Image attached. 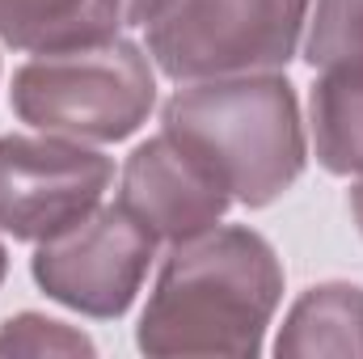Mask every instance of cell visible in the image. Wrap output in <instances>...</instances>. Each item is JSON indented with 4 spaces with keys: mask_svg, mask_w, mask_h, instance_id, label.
I'll list each match as a JSON object with an SVG mask.
<instances>
[{
    "mask_svg": "<svg viewBox=\"0 0 363 359\" xmlns=\"http://www.w3.org/2000/svg\"><path fill=\"white\" fill-rule=\"evenodd\" d=\"M0 267H4V263H0Z\"/></svg>",
    "mask_w": 363,
    "mask_h": 359,
    "instance_id": "cell-14",
    "label": "cell"
},
{
    "mask_svg": "<svg viewBox=\"0 0 363 359\" xmlns=\"http://www.w3.org/2000/svg\"><path fill=\"white\" fill-rule=\"evenodd\" d=\"M313 127L330 170H363V72H325L313 93Z\"/></svg>",
    "mask_w": 363,
    "mask_h": 359,
    "instance_id": "cell-9",
    "label": "cell"
},
{
    "mask_svg": "<svg viewBox=\"0 0 363 359\" xmlns=\"http://www.w3.org/2000/svg\"><path fill=\"white\" fill-rule=\"evenodd\" d=\"M148 254H152V233L127 207H110L97 216L89 211L81 224L51 237L34 270L43 287L64 304L110 317L127 309V300L135 296Z\"/></svg>",
    "mask_w": 363,
    "mask_h": 359,
    "instance_id": "cell-6",
    "label": "cell"
},
{
    "mask_svg": "<svg viewBox=\"0 0 363 359\" xmlns=\"http://www.w3.org/2000/svg\"><path fill=\"white\" fill-rule=\"evenodd\" d=\"M279 296L271 250L254 233L194 237L169 263L140 343L148 351H254Z\"/></svg>",
    "mask_w": 363,
    "mask_h": 359,
    "instance_id": "cell-1",
    "label": "cell"
},
{
    "mask_svg": "<svg viewBox=\"0 0 363 359\" xmlns=\"http://www.w3.org/2000/svg\"><path fill=\"white\" fill-rule=\"evenodd\" d=\"M169 4H174V0H123V13H127L131 21H157Z\"/></svg>",
    "mask_w": 363,
    "mask_h": 359,
    "instance_id": "cell-12",
    "label": "cell"
},
{
    "mask_svg": "<svg viewBox=\"0 0 363 359\" xmlns=\"http://www.w3.org/2000/svg\"><path fill=\"white\" fill-rule=\"evenodd\" d=\"M308 51L325 72H363V0H321Z\"/></svg>",
    "mask_w": 363,
    "mask_h": 359,
    "instance_id": "cell-11",
    "label": "cell"
},
{
    "mask_svg": "<svg viewBox=\"0 0 363 359\" xmlns=\"http://www.w3.org/2000/svg\"><path fill=\"white\" fill-rule=\"evenodd\" d=\"M308 0H174L152 26L169 77H228L291 55Z\"/></svg>",
    "mask_w": 363,
    "mask_h": 359,
    "instance_id": "cell-4",
    "label": "cell"
},
{
    "mask_svg": "<svg viewBox=\"0 0 363 359\" xmlns=\"http://www.w3.org/2000/svg\"><path fill=\"white\" fill-rule=\"evenodd\" d=\"M13 106L26 123L47 131L118 140L148 114L152 72L135 47L106 38L21 68L13 81Z\"/></svg>",
    "mask_w": 363,
    "mask_h": 359,
    "instance_id": "cell-3",
    "label": "cell"
},
{
    "mask_svg": "<svg viewBox=\"0 0 363 359\" xmlns=\"http://www.w3.org/2000/svg\"><path fill=\"white\" fill-rule=\"evenodd\" d=\"M169 136L199 153L245 203H267L296 178L304 144L291 89L279 81H224L174 97Z\"/></svg>",
    "mask_w": 363,
    "mask_h": 359,
    "instance_id": "cell-2",
    "label": "cell"
},
{
    "mask_svg": "<svg viewBox=\"0 0 363 359\" xmlns=\"http://www.w3.org/2000/svg\"><path fill=\"white\" fill-rule=\"evenodd\" d=\"M110 161L68 140H0V228L13 237H60L97 207Z\"/></svg>",
    "mask_w": 363,
    "mask_h": 359,
    "instance_id": "cell-5",
    "label": "cell"
},
{
    "mask_svg": "<svg viewBox=\"0 0 363 359\" xmlns=\"http://www.w3.org/2000/svg\"><path fill=\"white\" fill-rule=\"evenodd\" d=\"M224 203H228V186L178 136H161L144 144L123 178V207L152 237L194 241L220 220Z\"/></svg>",
    "mask_w": 363,
    "mask_h": 359,
    "instance_id": "cell-7",
    "label": "cell"
},
{
    "mask_svg": "<svg viewBox=\"0 0 363 359\" xmlns=\"http://www.w3.org/2000/svg\"><path fill=\"white\" fill-rule=\"evenodd\" d=\"M123 0H0V34L26 51H77L106 43Z\"/></svg>",
    "mask_w": 363,
    "mask_h": 359,
    "instance_id": "cell-8",
    "label": "cell"
},
{
    "mask_svg": "<svg viewBox=\"0 0 363 359\" xmlns=\"http://www.w3.org/2000/svg\"><path fill=\"white\" fill-rule=\"evenodd\" d=\"M355 211H359V224H363V186L355 190Z\"/></svg>",
    "mask_w": 363,
    "mask_h": 359,
    "instance_id": "cell-13",
    "label": "cell"
},
{
    "mask_svg": "<svg viewBox=\"0 0 363 359\" xmlns=\"http://www.w3.org/2000/svg\"><path fill=\"white\" fill-rule=\"evenodd\" d=\"M279 351H363V296L355 287H321L296 313Z\"/></svg>",
    "mask_w": 363,
    "mask_h": 359,
    "instance_id": "cell-10",
    "label": "cell"
}]
</instances>
